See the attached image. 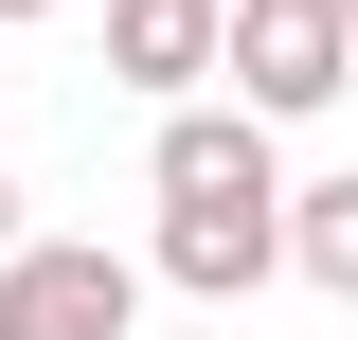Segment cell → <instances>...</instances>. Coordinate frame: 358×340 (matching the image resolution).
Instances as JSON below:
<instances>
[{
    "label": "cell",
    "instance_id": "1",
    "mask_svg": "<svg viewBox=\"0 0 358 340\" xmlns=\"http://www.w3.org/2000/svg\"><path fill=\"white\" fill-rule=\"evenodd\" d=\"M358 90V18L341 0H233L215 18V108H251L268 143L305 126V108H341Z\"/></svg>",
    "mask_w": 358,
    "mask_h": 340
},
{
    "label": "cell",
    "instance_id": "2",
    "mask_svg": "<svg viewBox=\"0 0 358 340\" xmlns=\"http://www.w3.org/2000/svg\"><path fill=\"white\" fill-rule=\"evenodd\" d=\"M0 340H143V251H108V233H18Z\"/></svg>",
    "mask_w": 358,
    "mask_h": 340
},
{
    "label": "cell",
    "instance_id": "9",
    "mask_svg": "<svg viewBox=\"0 0 358 340\" xmlns=\"http://www.w3.org/2000/svg\"><path fill=\"white\" fill-rule=\"evenodd\" d=\"M341 18H358V0H341Z\"/></svg>",
    "mask_w": 358,
    "mask_h": 340
},
{
    "label": "cell",
    "instance_id": "7",
    "mask_svg": "<svg viewBox=\"0 0 358 340\" xmlns=\"http://www.w3.org/2000/svg\"><path fill=\"white\" fill-rule=\"evenodd\" d=\"M0 269H18V162H0Z\"/></svg>",
    "mask_w": 358,
    "mask_h": 340
},
{
    "label": "cell",
    "instance_id": "4",
    "mask_svg": "<svg viewBox=\"0 0 358 340\" xmlns=\"http://www.w3.org/2000/svg\"><path fill=\"white\" fill-rule=\"evenodd\" d=\"M143 287H179V304L287 287V215H162V233H143Z\"/></svg>",
    "mask_w": 358,
    "mask_h": 340
},
{
    "label": "cell",
    "instance_id": "6",
    "mask_svg": "<svg viewBox=\"0 0 358 340\" xmlns=\"http://www.w3.org/2000/svg\"><path fill=\"white\" fill-rule=\"evenodd\" d=\"M287 287L358 304V162H341V179H287Z\"/></svg>",
    "mask_w": 358,
    "mask_h": 340
},
{
    "label": "cell",
    "instance_id": "8",
    "mask_svg": "<svg viewBox=\"0 0 358 340\" xmlns=\"http://www.w3.org/2000/svg\"><path fill=\"white\" fill-rule=\"evenodd\" d=\"M18 18H54V0H0V36H18Z\"/></svg>",
    "mask_w": 358,
    "mask_h": 340
},
{
    "label": "cell",
    "instance_id": "5",
    "mask_svg": "<svg viewBox=\"0 0 358 340\" xmlns=\"http://www.w3.org/2000/svg\"><path fill=\"white\" fill-rule=\"evenodd\" d=\"M215 18L233 0H108V72H126L143 108H197V90H215Z\"/></svg>",
    "mask_w": 358,
    "mask_h": 340
},
{
    "label": "cell",
    "instance_id": "3",
    "mask_svg": "<svg viewBox=\"0 0 358 340\" xmlns=\"http://www.w3.org/2000/svg\"><path fill=\"white\" fill-rule=\"evenodd\" d=\"M143 197L162 215H287V143L197 90V108H162V143H143Z\"/></svg>",
    "mask_w": 358,
    "mask_h": 340
}]
</instances>
